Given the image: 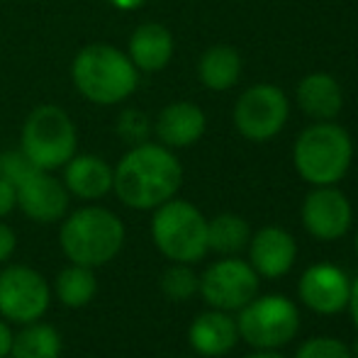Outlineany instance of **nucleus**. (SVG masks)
Instances as JSON below:
<instances>
[{
    "label": "nucleus",
    "instance_id": "f257e3e1",
    "mask_svg": "<svg viewBox=\"0 0 358 358\" xmlns=\"http://www.w3.org/2000/svg\"><path fill=\"white\" fill-rule=\"evenodd\" d=\"M113 169V193L129 210L151 213L176 198L183 185V164L159 142L134 144Z\"/></svg>",
    "mask_w": 358,
    "mask_h": 358
},
{
    "label": "nucleus",
    "instance_id": "f03ea898",
    "mask_svg": "<svg viewBox=\"0 0 358 358\" xmlns=\"http://www.w3.org/2000/svg\"><path fill=\"white\" fill-rule=\"evenodd\" d=\"M139 76L127 52L108 42L85 44L71 62L73 88L100 108H113L132 98L139 88Z\"/></svg>",
    "mask_w": 358,
    "mask_h": 358
},
{
    "label": "nucleus",
    "instance_id": "7ed1b4c3",
    "mask_svg": "<svg viewBox=\"0 0 358 358\" xmlns=\"http://www.w3.org/2000/svg\"><path fill=\"white\" fill-rule=\"evenodd\" d=\"M127 239V229L120 215L85 203L83 208L66 213L59 227V246L69 264H80L88 268H100L117 259Z\"/></svg>",
    "mask_w": 358,
    "mask_h": 358
},
{
    "label": "nucleus",
    "instance_id": "20e7f679",
    "mask_svg": "<svg viewBox=\"0 0 358 358\" xmlns=\"http://www.w3.org/2000/svg\"><path fill=\"white\" fill-rule=\"evenodd\" d=\"M354 161V139L334 120L312 122L295 139L292 164L305 183L336 185L351 169Z\"/></svg>",
    "mask_w": 358,
    "mask_h": 358
},
{
    "label": "nucleus",
    "instance_id": "39448f33",
    "mask_svg": "<svg viewBox=\"0 0 358 358\" xmlns=\"http://www.w3.org/2000/svg\"><path fill=\"white\" fill-rule=\"evenodd\" d=\"M151 241L171 264H198L208 254V220L193 203L171 198L151 210Z\"/></svg>",
    "mask_w": 358,
    "mask_h": 358
},
{
    "label": "nucleus",
    "instance_id": "423d86ee",
    "mask_svg": "<svg viewBox=\"0 0 358 358\" xmlns=\"http://www.w3.org/2000/svg\"><path fill=\"white\" fill-rule=\"evenodd\" d=\"M22 154L42 171H59L78 154V129L71 115L52 103L37 105L20 132Z\"/></svg>",
    "mask_w": 358,
    "mask_h": 358
},
{
    "label": "nucleus",
    "instance_id": "0eeeda50",
    "mask_svg": "<svg viewBox=\"0 0 358 358\" xmlns=\"http://www.w3.org/2000/svg\"><path fill=\"white\" fill-rule=\"evenodd\" d=\"M300 329V312L283 295L254 297L239 310L236 331L256 351H275L290 344Z\"/></svg>",
    "mask_w": 358,
    "mask_h": 358
},
{
    "label": "nucleus",
    "instance_id": "6e6552de",
    "mask_svg": "<svg viewBox=\"0 0 358 358\" xmlns=\"http://www.w3.org/2000/svg\"><path fill=\"white\" fill-rule=\"evenodd\" d=\"M234 127L249 142H271L283 132L290 117V100L273 83H256L246 88L234 103Z\"/></svg>",
    "mask_w": 358,
    "mask_h": 358
},
{
    "label": "nucleus",
    "instance_id": "1a4fd4ad",
    "mask_svg": "<svg viewBox=\"0 0 358 358\" xmlns=\"http://www.w3.org/2000/svg\"><path fill=\"white\" fill-rule=\"evenodd\" d=\"M52 307V283L27 264L0 268V317L10 324L42 320Z\"/></svg>",
    "mask_w": 358,
    "mask_h": 358
},
{
    "label": "nucleus",
    "instance_id": "9d476101",
    "mask_svg": "<svg viewBox=\"0 0 358 358\" xmlns=\"http://www.w3.org/2000/svg\"><path fill=\"white\" fill-rule=\"evenodd\" d=\"M198 292L215 310L236 312L256 297L259 273L246 261L236 256H224L222 261L205 268V273L200 275Z\"/></svg>",
    "mask_w": 358,
    "mask_h": 358
},
{
    "label": "nucleus",
    "instance_id": "9b49d317",
    "mask_svg": "<svg viewBox=\"0 0 358 358\" xmlns=\"http://www.w3.org/2000/svg\"><path fill=\"white\" fill-rule=\"evenodd\" d=\"M300 217L315 239L336 241L354 224V208L336 185H315L302 200Z\"/></svg>",
    "mask_w": 358,
    "mask_h": 358
},
{
    "label": "nucleus",
    "instance_id": "f8f14e48",
    "mask_svg": "<svg viewBox=\"0 0 358 358\" xmlns=\"http://www.w3.org/2000/svg\"><path fill=\"white\" fill-rule=\"evenodd\" d=\"M69 195L62 178L54 176V171L34 169L22 183L17 185V210L39 224H57L69 213Z\"/></svg>",
    "mask_w": 358,
    "mask_h": 358
},
{
    "label": "nucleus",
    "instance_id": "ddd939ff",
    "mask_svg": "<svg viewBox=\"0 0 358 358\" xmlns=\"http://www.w3.org/2000/svg\"><path fill=\"white\" fill-rule=\"evenodd\" d=\"M300 300L317 315H339L349 305L351 280L334 264H312L300 278Z\"/></svg>",
    "mask_w": 358,
    "mask_h": 358
},
{
    "label": "nucleus",
    "instance_id": "4468645a",
    "mask_svg": "<svg viewBox=\"0 0 358 358\" xmlns=\"http://www.w3.org/2000/svg\"><path fill=\"white\" fill-rule=\"evenodd\" d=\"M205 132H208V115L190 100L169 103L151 122V134L156 137V142L173 151L198 144Z\"/></svg>",
    "mask_w": 358,
    "mask_h": 358
},
{
    "label": "nucleus",
    "instance_id": "2eb2a0df",
    "mask_svg": "<svg viewBox=\"0 0 358 358\" xmlns=\"http://www.w3.org/2000/svg\"><path fill=\"white\" fill-rule=\"evenodd\" d=\"M249 264L259 273V278H280L295 266L297 244L295 236L283 227H264L249 239Z\"/></svg>",
    "mask_w": 358,
    "mask_h": 358
},
{
    "label": "nucleus",
    "instance_id": "dca6fc26",
    "mask_svg": "<svg viewBox=\"0 0 358 358\" xmlns=\"http://www.w3.org/2000/svg\"><path fill=\"white\" fill-rule=\"evenodd\" d=\"M64 185L69 195L83 203H98L113 193L115 169L95 154H76L64 166Z\"/></svg>",
    "mask_w": 358,
    "mask_h": 358
},
{
    "label": "nucleus",
    "instance_id": "f3484780",
    "mask_svg": "<svg viewBox=\"0 0 358 358\" xmlns=\"http://www.w3.org/2000/svg\"><path fill=\"white\" fill-rule=\"evenodd\" d=\"M176 54V39L166 24L144 22L134 27L127 42V57L139 73H159L171 64Z\"/></svg>",
    "mask_w": 358,
    "mask_h": 358
},
{
    "label": "nucleus",
    "instance_id": "a211bd4d",
    "mask_svg": "<svg viewBox=\"0 0 358 358\" xmlns=\"http://www.w3.org/2000/svg\"><path fill=\"white\" fill-rule=\"evenodd\" d=\"M295 103L310 120L329 122L344 110V88L331 73H307L295 88Z\"/></svg>",
    "mask_w": 358,
    "mask_h": 358
},
{
    "label": "nucleus",
    "instance_id": "6ab92c4d",
    "mask_svg": "<svg viewBox=\"0 0 358 358\" xmlns=\"http://www.w3.org/2000/svg\"><path fill=\"white\" fill-rule=\"evenodd\" d=\"M239 341L236 331V320H231L229 312L215 310L200 312L188 327V344L193 346L195 354L205 358H220L229 354Z\"/></svg>",
    "mask_w": 358,
    "mask_h": 358
},
{
    "label": "nucleus",
    "instance_id": "aec40b11",
    "mask_svg": "<svg viewBox=\"0 0 358 358\" xmlns=\"http://www.w3.org/2000/svg\"><path fill=\"white\" fill-rule=\"evenodd\" d=\"M241 71H244L241 54L229 44H215V47L205 49L198 62L200 83L213 93H224V90L234 88L241 78Z\"/></svg>",
    "mask_w": 358,
    "mask_h": 358
},
{
    "label": "nucleus",
    "instance_id": "412c9836",
    "mask_svg": "<svg viewBox=\"0 0 358 358\" xmlns=\"http://www.w3.org/2000/svg\"><path fill=\"white\" fill-rule=\"evenodd\" d=\"M98 295V275L95 268L80 264H69L57 273L52 283V297H57L66 310L88 307Z\"/></svg>",
    "mask_w": 358,
    "mask_h": 358
},
{
    "label": "nucleus",
    "instance_id": "4be33fe9",
    "mask_svg": "<svg viewBox=\"0 0 358 358\" xmlns=\"http://www.w3.org/2000/svg\"><path fill=\"white\" fill-rule=\"evenodd\" d=\"M64 341L54 324L37 320L20 324V331L13 336L10 358H62Z\"/></svg>",
    "mask_w": 358,
    "mask_h": 358
},
{
    "label": "nucleus",
    "instance_id": "5701e85b",
    "mask_svg": "<svg viewBox=\"0 0 358 358\" xmlns=\"http://www.w3.org/2000/svg\"><path fill=\"white\" fill-rule=\"evenodd\" d=\"M251 227L244 217L222 213L208 222V249L222 256H236L249 246Z\"/></svg>",
    "mask_w": 358,
    "mask_h": 358
},
{
    "label": "nucleus",
    "instance_id": "b1692460",
    "mask_svg": "<svg viewBox=\"0 0 358 358\" xmlns=\"http://www.w3.org/2000/svg\"><path fill=\"white\" fill-rule=\"evenodd\" d=\"M161 292L173 302H185L198 295L200 275L193 271V264H173L161 275Z\"/></svg>",
    "mask_w": 358,
    "mask_h": 358
},
{
    "label": "nucleus",
    "instance_id": "393cba45",
    "mask_svg": "<svg viewBox=\"0 0 358 358\" xmlns=\"http://www.w3.org/2000/svg\"><path fill=\"white\" fill-rule=\"evenodd\" d=\"M295 358H354L351 349L334 336H312L297 349Z\"/></svg>",
    "mask_w": 358,
    "mask_h": 358
},
{
    "label": "nucleus",
    "instance_id": "a878e982",
    "mask_svg": "<svg viewBox=\"0 0 358 358\" xmlns=\"http://www.w3.org/2000/svg\"><path fill=\"white\" fill-rule=\"evenodd\" d=\"M37 166L22 154V149H8V151H0V178L10 180V183L17 188L24 178H27Z\"/></svg>",
    "mask_w": 358,
    "mask_h": 358
},
{
    "label": "nucleus",
    "instance_id": "bb28decb",
    "mask_svg": "<svg viewBox=\"0 0 358 358\" xmlns=\"http://www.w3.org/2000/svg\"><path fill=\"white\" fill-rule=\"evenodd\" d=\"M117 132L124 137V142H129L132 146L142 144V142H149L151 122L144 113H139V110H124V113L120 115Z\"/></svg>",
    "mask_w": 358,
    "mask_h": 358
},
{
    "label": "nucleus",
    "instance_id": "cd10ccee",
    "mask_svg": "<svg viewBox=\"0 0 358 358\" xmlns=\"http://www.w3.org/2000/svg\"><path fill=\"white\" fill-rule=\"evenodd\" d=\"M15 249H17V234L13 231V227L0 220V266H5L13 259Z\"/></svg>",
    "mask_w": 358,
    "mask_h": 358
},
{
    "label": "nucleus",
    "instance_id": "c85d7f7f",
    "mask_svg": "<svg viewBox=\"0 0 358 358\" xmlns=\"http://www.w3.org/2000/svg\"><path fill=\"white\" fill-rule=\"evenodd\" d=\"M17 210V188L10 180L0 178V220Z\"/></svg>",
    "mask_w": 358,
    "mask_h": 358
},
{
    "label": "nucleus",
    "instance_id": "c756f323",
    "mask_svg": "<svg viewBox=\"0 0 358 358\" xmlns=\"http://www.w3.org/2000/svg\"><path fill=\"white\" fill-rule=\"evenodd\" d=\"M13 327H10L8 320L0 317V358H10V349H13Z\"/></svg>",
    "mask_w": 358,
    "mask_h": 358
},
{
    "label": "nucleus",
    "instance_id": "7c9ffc66",
    "mask_svg": "<svg viewBox=\"0 0 358 358\" xmlns=\"http://www.w3.org/2000/svg\"><path fill=\"white\" fill-rule=\"evenodd\" d=\"M110 5H113L115 10H120V13H134V10H139L146 0H108Z\"/></svg>",
    "mask_w": 358,
    "mask_h": 358
},
{
    "label": "nucleus",
    "instance_id": "2f4dec72",
    "mask_svg": "<svg viewBox=\"0 0 358 358\" xmlns=\"http://www.w3.org/2000/svg\"><path fill=\"white\" fill-rule=\"evenodd\" d=\"M349 312H351V320H354L356 329H358V278L351 283V292H349Z\"/></svg>",
    "mask_w": 358,
    "mask_h": 358
},
{
    "label": "nucleus",
    "instance_id": "473e14b6",
    "mask_svg": "<svg viewBox=\"0 0 358 358\" xmlns=\"http://www.w3.org/2000/svg\"><path fill=\"white\" fill-rule=\"evenodd\" d=\"M246 358H285V356L275 354V351H256V354H251V356H246Z\"/></svg>",
    "mask_w": 358,
    "mask_h": 358
},
{
    "label": "nucleus",
    "instance_id": "72a5a7b5",
    "mask_svg": "<svg viewBox=\"0 0 358 358\" xmlns=\"http://www.w3.org/2000/svg\"><path fill=\"white\" fill-rule=\"evenodd\" d=\"M351 356L358 358V341H354V346H351Z\"/></svg>",
    "mask_w": 358,
    "mask_h": 358
},
{
    "label": "nucleus",
    "instance_id": "f704fd0d",
    "mask_svg": "<svg viewBox=\"0 0 358 358\" xmlns=\"http://www.w3.org/2000/svg\"><path fill=\"white\" fill-rule=\"evenodd\" d=\"M356 251H358V231H356Z\"/></svg>",
    "mask_w": 358,
    "mask_h": 358
}]
</instances>
